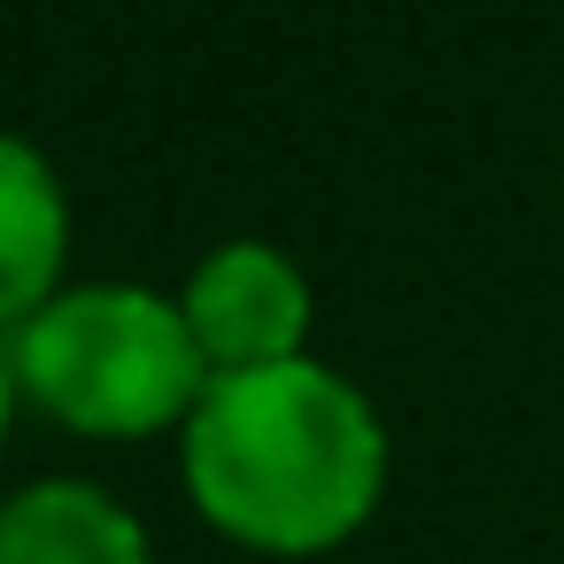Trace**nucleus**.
<instances>
[{
    "mask_svg": "<svg viewBox=\"0 0 564 564\" xmlns=\"http://www.w3.org/2000/svg\"><path fill=\"white\" fill-rule=\"evenodd\" d=\"M394 479V433L379 402L310 356L263 371H217L178 425V487L186 510L271 564H310L348 549Z\"/></svg>",
    "mask_w": 564,
    "mask_h": 564,
    "instance_id": "obj_1",
    "label": "nucleus"
},
{
    "mask_svg": "<svg viewBox=\"0 0 564 564\" xmlns=\"http://www.w3.org/2000/svg\"><path fill=\"white\" fill-rule=\"evenodd\" d=\"M9 364L32 417L101 448L178 441L209 387L178 294L148 279H70L9 333Z\"/></svg>",
    "mask_w": 564,
    "mask_h": 564,
    "instance_id": "obj_2",
    "label": "nucleus"
},
{
    "mask_svg": "<svg viewBox=\"0 0 564 564\" xmlns=\"http://www.w3.org/2000/svg\"><path fill=\"white\" fill-rule=\"evenodd\" d=\"M178 310H186V333L217 371H263V364H286V356H310V333H317V286L302 271L294 248L263 240V232H232L217 248L194 256V271L171 286Z\"/></svg>",
    "mask_w": 564,
    "mask_h": 564,
    "instance_id": "obj_3",
    "label": "nucleus"
},
{
    "mask_svg": "<svg viewBox=\"0 0 564 564\" xmlns=\"http://www.w3.org/2000/svg\"><path fill=\"white\" fill-rule=\"evenodd\" d=\"M0 564H163V549L117 487L47 471L0 495Z\"/></svg>",
    "mask_w": 564,
    "mask_h": 564,
    "instance_id": "obj_4",
    "label": "nucleus"
},
{
    "mask_svg": "<svg viewBox=\"0 0 564 564\" xmlns=\"http://www.w3.org/2000/svg\"><path fill=\"white\" fill-rule=\"evenodd\" d=\"M70 186L55 155L0 124V340H9L47 294L70 286Z\"/></svg>",
    "mask_w": 564,
    "mask_h": 564,
    "instance_id": "obj_5",
    "label": "nucleus"
},
{
    "mask_svg": "<svg viewBox=\"0 0 564 564\" xmlns=\"http://www.w3.org/2000/svg\"><path fill=\"white\" fill-rule=\"evenodd\" d=\"M24 417V394H17V364H9V340H0V456H9V433Z\"/></svg>",
    "mask_w": 564,
    "mask_h": 564,
    "instance_id": "obj_6",
    "label": "nucleus"
},
{
    "mask_svg": "<svg viewBox=\"0 0 564 564\" xmlns=\"http://www.w3.org/2000/svg\"><path fill=\"white\" fill-rule=\"evenodd\" d=\"M556 186H564V163H556Z\"/></svg>",
    "mask_w": 564,
    "mask_h": 564,
    "instance_id": "obj_7",
    "label": "nucleus"
}]
</instances>
